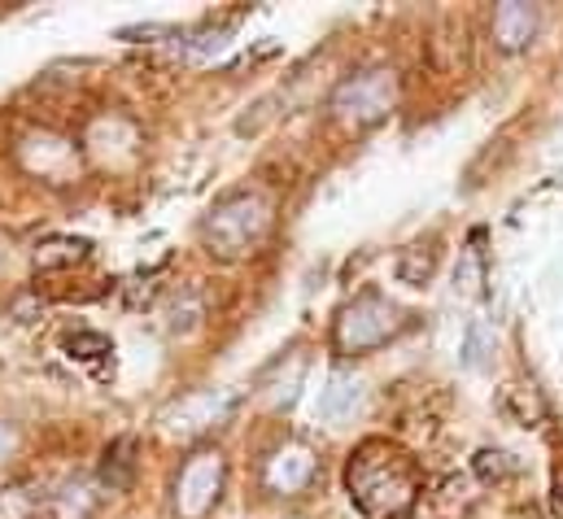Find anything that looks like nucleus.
I'll use <instances>...</instances> for the list:
<instances>
[{"instance_id":"obj_1","label":"nucleus","mask_w":563,"mask_h":519,"mask_svg":"<svg viewBox=\"0 0 563 519\" xmlns=\"http://www.w3.org/2000/svg\"><path fill=\"white\" fill-rule=\"evenodd\" d=\"M345 494L363 519H402L420 507V459L389 437H367L345 463Z\"/></svg>"},{"instance_id":"obj_2","label":"nucleus","mask_w":563,"mask_h":519,"mask_svg":"<svg viewBox=\"0 0 563 519\" xmlns=\"http://www.w3.org/2000/svg\"><path fill=\"white\" fill-rule=\"evenodd\" d=\"M272 228V206L258 192H232L223 197L206 219V245L223 262H236L254 254V245Z\"/></svg>"},{"instance_id":"obj_3","label":"nucleus","mask_w":563,"mask_h":519,"mask_svg":"<svg viewBox=\"0 0 563 519\" xmlns=\"http://www.w3.org/2000/svg\"><path fill=\"white\" fill-rule=\"evenodd\" d=\"M402 328H407V319L385 292H358L336 319V350L341 354H367V350L385 345L389 336H398Z\"/></svg>"},{"instance_id":"obj_4","label":"nucleus","mask_w":563,"mask_h":519,"mask_svg":"<svg viewBox=\"0 0 563 519\" xmlns=\"http://www.w3.org/2000/svg\"><path fill=\"white\" fill-rule=\"evenodd\" d=\"M394 106H398V79H394V70H363V75L345 79V84L332 92L336 119H345V123H354V128L380 123Z\"/></svg>"},{"instance_id":"obj_5","label":"nucleus","mask_w":563,"mask_h":519,"mask_svg":"<svg viewBox=\"0 0 563 519\" xmlns=\"http://www.w3.org/2000/svg\"><path fill=\"white\" fill-rule=\"evenodd\" d=\"M232 410H236V393L232 389H197V393L175 397V401L157 415V428H162V437L192 441V437L219 428Z\"/></svg>"},{"instance_id":"obj_6","label":"nucleus","mask_w":563,"mask_h":519,"mask_svg":"<svg viewBox=\"0 0 563 519\" xmlns=\"http://www.w3.org/2000/svg\"><path fill=\"white\" fill-rule=\"evenodd\" d=\"M223 494V454L219 450H197L179 476H175V511L179 519H206Z\"/></svg>"},{"instance_id":"obj_7","label":"nucleus","mask_w":563,"mask_h":519,"mask_svg":"<svg viewBox=\"0 0 563 519\" xmlns=\"http://www.w3.org/2000/svg\"><path fill=\"white\" fill-rule=\"evenodd\" d=\"M314 481V454L306 450V445H284L276 450V459L267 463V485L284 494V498H292V494H301L306 485Z\"/></svg>"},{"instance_id":"obj_8","label":"nucleus","mask_w":563,"mask_h":519,"mask_svg":"<svg viewBox=\"0 0 563 519\" xmlns=\"http://www.w3.org/2000/svg\"><path fill=\"white\" fill-rule=\"evenodd\" d=\"M538 35V9L533 4H520V0H507L494 9V44L503 53H520L529 48Z\"/></svg>"},{"instance_id":"obj_9","label":"nucleus","mask_w":563,"mask_h":519,"mask_svg":"<svg viewBox=\"0 0 563 519\" xmlns=\"http://www.w3.org/2000/svg\"><path fill=\"white\" fill-rule=\"evenodd\" d=\"M358 401H363V385H358L350 372H332V376L323 380V389H319L314 415L328 419V423H341V419H350V415L358 410Z\"/></svg>"},{"instance_id":"obj_10","label":"nucleus","mask_w":563,"mask_h":519,"mask_svg":"<svg viewBox=\"0 0 563 519\" xmlns=\"http://www.w3.org/2000/svg\"><path fill=\"white\" fill-rule=\"evenodd\" d=\"M498 410L520 428H538L547 419V401L538 397V389H525V385H507L498 393Z\"/></svg>"},{"instance_id":"obj_11","label":"nucleus","mask_w":563,"mask_h":519,"mask_svg":"<svg viewBox=\"0 0 563 519\" xmlns=\"http://www.w3.org/2000/svg\"><path fill=\"white\" fill-rule=\"evenodd\" d=\"M132 476H136V437H119V441L106 450L101 485H110V489H128Z\"/></svg>"},{"instance_id":"obj_12","label":"nucleus","mask_w":563,"mask_h":519,"mask_svg":"<svg viewBox=\"0 0 563 519\" xmlns=\"http://www.w3.org/2000/svg\"><path fill=\"white\" fill-rule=\"evenodd\" d=\"M84 258H88V241H75V236H57V241L35 245V266L40 270H62V266H75Z\"/></svg>"},{"instance_id":"obj_13","label":"nucleus","mask_w":563,"mask_h":519,"mask_svg":"<svg viewBox=\"0 0 563 519\" xmlns=\"http://www.w3.org/2000/svg\"><path fill=\"white\" fill-rule=\"evenodd\" d=\"M432 270H437V241L402 250V258H398V279L402 284H428Z\"/></svg>"},{"instance_id":"obj_14","label":"nucleus","mask_w":563,"mask_h":519,"mask_svg":"<svg viewBox=\"0 0 563 519\" xmlns=\"http://www.w3.org/2000/svg\"><path fill=\"white\" fill-rule=\"evenodd\" d=\"M489 354H494V332H489L485 319H472L467 332H463V367L481 372L489 363Z\"/></svg>"},{"instance_id":"obj_15","label":"nucleus","mask_w":563,"mask_h":519,"mask_svg":"<svg viewBox=\"0 0 563 519\" xmlns=\"http://www.w3.org/2000/svg\"><path fill=\"white\" fill-rule=\"evenodd\" d=\"M472 472H476L485 485H489V481L498 485V481H511V476L520 472V463H516L507 450H481V454L472 459Z\"/></svg>"},{"instance_id":"obj_16","label":"nucleus","mask_w":563,"mask_h":519,"mask_svg":"<svg viewBox=\"0 0 563 519\" xmlns=\"http://www.w3.org/2000/svg\"><path fill=\"white\" fill-rule=\"evenodd\" d=\"M40 507V498L26 489V485H13L0 494V519H31Z\"/></svg>"},{"instance_id":"obj_17","label":"nucleus","mask_w":563,"mask_h":519,"mask_svg":"<svg viewBox=\"0 0 563 519\" xmlns=\"http://www.w3.org/2000/svg\"><path fill=\"white\" fill-rule=\"evenodd\" d=\"M88 507H92L88 485H70V489H62V494H57V503H53L57 519H84L88 516Z\"/></svg>"},{"instance_id":"obj_18","label":"nucleus","mask_w":563,"mask_h":519,"mask_svg":"<svg viewBox=\"0 0 563 519\" xmlns=\"http://www.w3.org/2000/svg\"><path fill=\"white\" fill-rule=\"evenodd\" d=\"M66 350H75L79 358H97V354H110V341L97 336V332H75V336L66 341Z\"/></svg>"},{"instance_id":"obj_19","label":"nucleus","mask_w":563,"mask_h":519,"mask_svg":"<svg viewBox=\"0 0 563 519\" xmlns=\"http://www.w3.org/2000/svg\"><path fill=\"white\" fill-rule=\"evenodd\" d=\"M454 284H459L463 292H481V250H467L463 266L454 270Z\"/></svg>"},{"instance_id":"obj_20","label":"nucleus","mask_w":563,"mask_h":519,"mask_svg":"<svg viewBox=\"0 0 563 519\" xmlns=\"http://www.w3.org/2000/svg\"><path fill=\"white\" fill-rule=\"evenodd\" d=\"M9 454H13V432H9L4 423H0V463H4Z\"/></svg>"}]
</instances>
